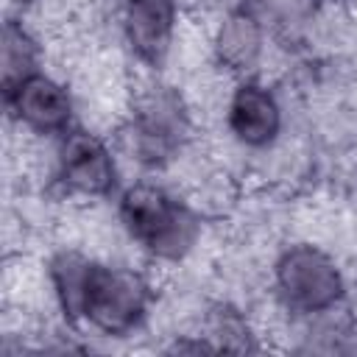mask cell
<instances>
[{
	"instance_id": "obj_10",
	"label": "cell",
	"mask_w": 357,
	"mask_h": 357,
	"mask_svg": "<svg viewBox=\"0 0 357 357\" xmlns=\"http://www.w3.org/2000/svg\"><path fill=\"white\" fill-rule=\"evenodd\" d=\"M33 59L36 47L31 36L17 22H8L3 28V86L11 89L22 78H28L33 73Z\"/></svg>"
},
{
	"instance_id": "obj_2",
	"label": "cell",
	"mask_w": 357,
	"mask_h": 357,
	"mask_svg": "<svg viewBox=\"0 0 357 357\" xmlns=\"http://www.w3.org/2000/svg\"><path fill=\"white\" fill-rule=\"evenodd\" d=\"M120 218L134 240L159 257H181L195 240L192 215L165 190L137 184L120 201Z\"/></svg>"
},
{
	"instance_id": "obj_7",
	"label": "cell",
	"mask_w": 357,
	"mask_h": 357,
	"mask_svg": "<svg viewBox=\"0 0 357 357\" xmlns=\"http://www.w3.org/2000/svg\"><path fill=\"white\" fill-rule=\"evenodd\" d=\"M123 22L134 53L156 64L167 53L176 25V6L173 0H126Z\"/></svg>"
},
{
	"instance_id": "obj_8",
	"label": "cell",
	"mask_w": 357,
	"mask_h": 357,
	"mask_svg": "<svg viewBox=\"0 0 357 357\" xmlns=\"http://www.w3.org/2000/svg\"><path fill=\"white\" fill-rule=\"evenodd\" d=\"M279 126H282V112L268 89H262L259 84H243L234 92L229 106V128L240 142L251 148H262L273 142Z\"/></svg>"
},
{
	"instance_id": "obj_5",
	"label": "cell",
	"mask_w": 357,
	"mask_h": 357,
	"mask_svg": "<svg viewBox=\"0 0 357 357\" xmlns=\"http://www.w3.org/2000/svg\"><path fill=\"white\" fill-rule=\"evenodd\" d=\"M59 173L61 181L84 195H106L114 187V162L106 145L86 134V131H73L59 156Z\"/></svg>"
},
{
	"instance_id": "obj_6",
	"label": "cell",
	"mask_w": 357,
	"mask_h": 357,
	"mask_svg": "<svg viewBox=\"0 0 357 357\" xmlns=\"http://www.w3.org/2000/svg\"><path fill=\"white\" fill-rule=\"evenodd\" d=\"M14 114L36 131H61L70 123V98L47 75L31 73L11 89H6Z\"/></svg>"
},
{
	"instance_id": "obj_4",
	"label": "cell",
	"mask_w": 357,
	"mask_h": 357,
	"mask_svg": "<svg viewBox=\"0 0 357 357\" xmlns=\"http://www.w3.org/2000/svg\"><path fill=\"white\" fill-rule=\"evenodd\" d=\"M184 134H187V117L181 100L173 92L159 89L139 103L134 117V139L142 162L156 165L167 159L178 148Z\"/></svg>"
},
{
	"instance_id": "obj_1",
	"label": "cell",
	"mask_w": 357,
	"mask_h": 357,
	"mask_svg": "<svg viewBox=\"0 0 357 357\" xmlns=\"http://www.w3.org/2000/svg\"><path fill=\"white\" fill-rule=\"evenodd\" d=\"M59 301L70 318L84 315L92 326L120 335L128 332L148 304V284L139 273L86 262L78 254H59L50 262Z\"/></svg>"
},
{
	"instance_id": "obj_9",
	"label": "cell",
	"mask_w": 357,
	"mask_h": 357,
	"mask_svg": "<svg viewBox=\"0 0 357 357\" xmlns=\"http://www.w3.org/2000/svg\"><path fill=\"white\" fill-rule=\"evenodd\" d=\"M215 53L220 64L234 73L251 70L262 53V28L257 17L248 11H231L215 33Z\"/></svg>"
},
{
	"instance_id": "obj_3",
	"label": "cell",
	"mask_w": 357,
	"mask_h": 357,
	"mask_svg": "<svg viewBox=\"0 0 357 357\" xmlns=\"http://www.w3.org/2000/svg\"><path fill=\"white\" fill-rule=\"evenodd\" d=\"M276 284L282 298L301 312H324L343 296L340 271L324 251L312 245H293L279 257Z\"/></svg>"
}]
</instances>
